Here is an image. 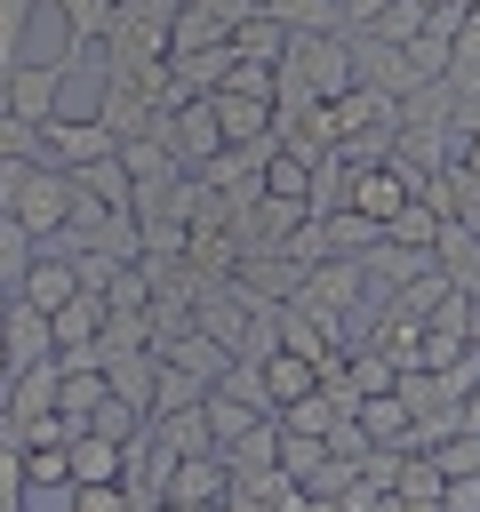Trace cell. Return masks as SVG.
Instances as JSON below:
<instances>
[{
  "mask_svg": "<svg viewBox=\"0 0 480 512\" xmlns=\"http://www.w3.org/2000/svg\"><path fill=\"white\" fill-rule=\"evenodd\" d=\"M320 104H336V96H352L360 80H352V48H344V32H288V56H280Z\"/></svg>",
  "mask_w": 480,
  "mask_h": 512,
  "instance_id": "cell-1",
  "label": "cell"
},
{
  "mask_svg": "<svg viewBox=\"0 0 480 512\" xmlns=\"http://www.w3.org/2000/svg\"><path fill=\"white\" fill-rule=\"evenodd\" d=\"M416 192H424V176H408L400 160H360V168H352V184H344V208H352V216H368V224L384 232Z\"/></svg>",
  "mask_w": 480,
  "mask_h": 512,
  "instance_id": "cell-2",
  "label": "cell"
},
{
  "mask_svg": "<svg viewBox=\"0 0 480 512\" xmlns=\"http://www.w3.org/2000/svg\"><path fill=\"white\" fill-rule=\"evenodd\" d=\"M160 144H168V160H176L184 176H200V168L224 152L216 104H208V96H184V104H168V128H160Z\"/></svg>",
  "mask_w": 480,
  "mask_h": 512,
  "instance_id": "cell-3",
  "label": "cell"
},
{
  "mask_svg": "<svg viewBox=\"0 0 480 512\" xmlns=\"http://www.w3.org/2000/svg\"><path fill=\"white\" fill-rule=\"evenodd\" d=\"M104 152H120V136L88 112V120H72V112H56V120H40V160H56V168H80V160H104Z\"/></svg>",
  "mask_w": 480,
  "mask_h": 512,
  "instance_id": "cell-4",
  "label": "cell"
},
{
  "mask_svg": "<svg viewBox=\"0 0 480 512\" xmlns=\"http://www.w3.org/2000/svg\"><path fill=\"white\" fill-rule=\"evenodd\" d=\"M64 80H72L64 56H56V64H16V72H8V112L32 120V128L56 120V112H64Z\"/></svg>",
  "mask_w": 480,
  "mask_h": 512,
  "instance_id": "cell-5",
  "label": "cell"
},
{
  "mask_svg": "<svg viewBox=\"0 0 480 512\" xmlns=\"http://www.w3.org/2000/svg\"><path fill=\"white\" fill-rule=\"evenodd\" d=\"M48 336H56V360H88L96 336H104V296H96V288H72V296L48 312Z\"/></svg>",
  "mask_w": 480,
  "mask_h": 512,
  "instance_id": "cell-6",
  "label": "cell"
},
{
  "mask_svg": "<svg viewBox=\"0 0 480 512\" xmlns=\"http://www.w3.org/2000/svg\"><path fill=\"white\" fill-rule=\"evenodd\" d=\"M0 344H8V368H32V360H48V352H56V336H48V312H40V304H24V296H8V304H0Z\"/></svg>",
  "mask_w": 480,
  "mask_h": 512,
  "instance_id": "cell-7",
  "label": "cell"
},
{
  "mask_svg": "<svg viewBox=\"0 0 480 512\" xmlns=\"http://www.w3.org/2000/svg\"><path fill=\"white\" fill-rule=\"evenodd\" d=\"M160 496L168 504H224L232 496V472H224V456H176V472L160 480Z\"/></svg>",
  "mask_w": 480,
  "mask_h": 512,
  "instance_id": "cell-8",
  "label": "cell"
},
{
  "mask_svg": "<svg viewBox=\"0 0 480 512\" xmlns=\"http://www.w3.org/2000/svg\"><path fill=\"white\" fill-rule=\"evenodd\" d=\"M200 416H208V440H216V456H224V448H232V440H248L272 408H256V400H240V392L208 384V392H200Z\"/></svg>",
  "mask_w": 480,
  "mask_h": 512,
  "instance_id": "cell-9",
  "label": "cell"
},
{
  "mask_svg": "<svg viewBox=\"0 0 480 512\" xmlns=\"http://www.w3.org/2000/svg\"><path fill=\"white\" fill-rule=\"evenodd\" d=\"M352 424H360L376 448H408L416 408H408V400H400V384H392V392H360V400H352Z\"/></svg>",
  "mask_w": 480,
  "mask_h": 512,
  "instance_id": "cell-10",
  "label": "cell"
},
{
  "mask_svg": "<svg viewBox=\"0 0 480 512\" xmlns=\"http://www.w3.org/2000/svg\"><path fill=\"white\" fill-rule=\"evenodd\" d=\"M256 376H264V400H272V416H280L288 400H304V392L320 384V368H312L304 352H288V344H272V352L256 360Z\"/></svg>",
  "mask_w": 480,
  "mask_h": 512,
  "instance_id": "cell-11",
  "label": "cell"
},
{
  "mask_svg": "<svg viewBox=\"0 0 480 512\" xmlns=\"http://www.w3.org/2000/svg\"><path fill=\"white\" fill-rule=\"evenodd\" d=\"M208 104H216L224 152H240V144H272V104H264V96H208Z\"/></svg>",
  "mask_w": 480,
  "mask_h": 512,
  "instance_id": "cell-12",
  "label": "cell"
},
{
  "mask_svg": "<svg viewBox=\"0 0 480 512\" xmlns=\"http://www.w3.org/2000/svg\"><path fill=\"white\" fill-rule=\"evenodd\" d=\"M56 16H64V64L80 72V64H88V48H104L112 0H56Z\"/></svg>",
  "mask_w": 480,
  "mask_h": 512,
  "instance_id": "cell-13",
  "label": "cell"
},
{
  "mask_svg": "<svg viewBox=\"0 0 480 512\" xmlns=\"http://www.w3.org/2000/svg\"><path fill=\"white\" fill-rule=\"evenodd\" d=\"M64 472H72V488H88V480H120V440H104V432H72L64 440Z\"/></svg>",
  "mask_w": 480,
  "mask_h": 512,
  "instance_id": "cell-14",
  "label": "cell"
},
{
  "mask_svg": "<svg viewBox=\"0 0 480 512\" xmlns=\"http://www.w3.org/2000/svg\"><path fill=\"white\" fill-rule=\"evenodd\" d=\"M232 56H248V64H280V56H288V24H280L272 8H248V16L232 24Z\"/></svg>",
  "mask_w": 480,
  "mask_h": 512,
  "instance_id": "cell-15",
  "label": "cell"
},
{
  "mask_svg": "<svg viewBox=\"0 0 480 512\" xmlns=\"http://www.w3.org/2000/svg\"><path fill=\"white\" fill-rule=\"evenodd\" d=\"M72 288H80V280H72V256H32V264H24V280H16V296H24V304H40V312H56Z\"/></svg>",
  "mask_w": 480,
  "mask_h": 512,
  "instance_id": "cell-16",
  "label": "cell"
},
{
  "mask_svg": "<svg viewBox=\"0 0 480 512\" xmlns=\"http://www.w3.org/2000/svg\"><path fill=\"white\" fill-rule=\"evenodd\" d=\"M432 232H440V208H432L424 192H416V200L384 224V240H392V248H416V256H432Z\"/></svg>",
  "mask_w": 480,
  "mask_h": 512,
  "instance_id": "cell-17",
  "label": "cell"
},
{
  "mask_svg": "<svg viewBox=\"0 0 480 512\" xmlns=\"http://www.w3.org/2000/svg\"><path fill=\"white\" fill-rule=\"evenodd\" d=\"M336 416H344V408L328 400V384H312V392H304V400H288V408H280L272 424H288V432H312V440H320V432H328Z\"/></svg>",
  "mask_w": 480,
  "mask_h": 512,
  "instance_id": "cell-18",
  "label": "cell"
},
{
  "mask_svg": "<svg viewBox=\"0 0 480 512\" xmlns=\"http://www.w3.org/2000/svg\"><path fill=\"white\" fill-rule=\"evenodd\" d=\"M288 32H344V0H272Z\"/></svg>",
  "mask_w": 480,
  "mask_h": 512,
  "instance_id": "cell-19",
  "label": "cell"
},
{
  "mask_svg": "<svg viewBox=\"0 0 480 512\" xmlns=\"http://www.w3.org/2000/svg\"><path fill=\"white\" fill-rule=\"evenodd\" d=\"M80 424H88V432H104V440H128V432L144 424V408H128L120 392H104V400H96V408H88Z\"/></svg>",
  "mask_w": 480,
  "mask_h": 512,
  "instance_id": "cell-20",
  "label": "cell"
},
{
  "mask_svg": "<svg viewBox=\"0 0 480 512\" xmlns=\"http://www.w3.org/2000/svg\"><path fill=\"white\" fill-rule=\"evenodd\" d=\"M424 456H432L448 480H456V472H480V432H464V424H456V432H448V440H432Z\"/></svg>",
  "mask_w": 480,
  "mask_h": 512,
  "instance_id": "cell-21",
  "label": "cell"
},
{
  "mask_svg": "<svg viewBox=\"0 0 480 512\" xmlns=\"http://www.w3.org/2000/svg\"><path fill=\"white\" fill-rule=\"evenodd\" d=\"M24 264H32V232H24L16 216H0V288H8V296H16Z\"/></svg>",
  "mask_w": 480,
  "mask_h": 512,
  "instance_id": "cell-22",
  "label": "cell"
},
{
  "mask_svg": "<svg viewBox=\"0 0 480 512\" xmlns=\"http://www.w3.org/2000/svg\"><path fill=\"white\" fill-rule=\"evenodd\" d=\"M24 488H72L64 448H24Z\"/></svg>",
  "mask_w": 480,
  "mask_h": 512,
  "instance_id": "cell-23",
  "label": "cell"
},
{
  "mask_svg": "<svg viewBox=\"0 0 480 512\" xmlns=\"http://www.w3.org/2000/svg\"><path fill=\"white\" fill-rule=\"evenodd\" d=\"M24 24H32V0H0V64H24Z\"/></svg>",
  "mask_w": 480,
  "mask_h": 512,
  "instance_id": "cell-24",
  "label": "cell"
},
{
  "mask_svg": "<svg viewBox=\"0 0 480 512\" xmlns=\"http://www.w3.org/2000/svg\"><path fill=\"white\" fill-rule=\"evenodd\" d=\"M152 512H224V504H168V496H160Z\"/></svg>",
  "mask_w": 480,
  "mask_h": 512,
  "instance_id": "cell-25",
  "label": "cell"
},
{
  "mask_svg": "<svg viewBox=\"0 0 480 512\" xmlns=\"http://www.w3.org/2000/svg\"><path fill=\"white\" fill-rule=\"evenodd\" d=\"M8 72H16V64H0V120H8Z\"/></svg>",
  "mask_w": 480,
  "mask_h": 512,
  "instance_id": "cell-26",
  "label": "cell"
},
{
  "mask_svg": "<svg viewBox=\"0 0 480 512\" xmlns=\"http://www.w3.org/2000/svg\"><path fill=\"white\" fill-rule=\"evenodd\" d=\"M0 400H8V344H0Z\"/></svg>",
  "mask_w": 480,
  "mask_h": 512,
  "instance_id": "cell-27",
  "label": "cell"
},
{
  "mask_svg": "<svg viewBox=\"0 0 480 512\" xmlns=\"http://www.w3.org/2000/svg\"><path fill=\"white\" fill-rule=\"evenodd\" d=\"M248 8H272V0H248Z\"/></svg>",
  "mask_w": 480,
  "mask_h": 512,
  "instance_id": "cell-28",
  "label": "cell"
},
{
  "mask_svg": "<svg viewBox=\"0 0 480 512\" xmlns=\"http://www.w3.org/2000/svg\"><path fill=\"white\" fill-rule=\"evenodd\" d=\"M112 8H128V0H112Z\"/></svg>",
  "mask_w": 480,
  "mask_h": 512,
  "instance_id": "cell-29",
  "label": "cell"
},
{
  "mask_svg": "<svg viewBox=\"0 0 480 512\" xmlns=\"http://www.w3.org/2000/svg\"><path fill=\"white\" fill-rule=\"evenodd\" d=\"M0 304H8V288H0Z\"/></svg>",
  "mask_w": 480,
  "mask_h": 512,
  "instance_id": "cell-30",
  "label": "cell"
}]
</instances>
